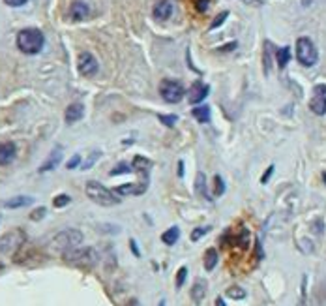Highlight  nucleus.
I'll use <instances>...</instances> for the list:
<instances>
[{"instance_id": "obj_1", "label": "nucleus", "mask_w": 326, "mask_h": 306, "mask_svg": "<svg viewBox=\"0 0 326 306\" xmlns=\"http://www.w3.org/2000/svg\"><path fill=\"white\" fill-rule=\"evenodd\" d=\"M44 34L38 28H25L17 34V47L25 53V55H36L44 47Z\"/></svg>"}, {"instance_id": "obj_2", "label": "nucleus", "mask_w": 326, "mask_h": 306, "mask_svg": "<svg viewBox=\"0 0 326 306\" xmlns=\"http://www.w3.org/2000/svg\"><path fill=\"white\" fill-rule=\"evenodd\" d=\"M87 196L94 203L101 205V207H113V205H118L120 203L118 194H114V192H111L109 188H105L104 184H99L96 181L87 182Z\"/></svg>"}, {"instance_id": "obj_3", "label": "nucleus", "mask_w": 326, "mask_h": 306, "mask_svg": "<svg viewBox=\"0 0 326 306\" xmlns=\"http://www.w3.org/2000/svg\"><path fill=\"white\" fill-rule=\"evenodd\" d=\"M98 259V252L94 248H71L64 252V261L77 267H94Z\"/></svg>"}, {"instance_id": "obj_4", "label": "nucleus", "mask_w": 326, "mask_h": 306, "mask_svg": "<svg viewBox=\"0 0 326 306\" xmlns=\"http://www.w3.org/2000/svg\"><path fill=\"white\" fill-rule=\"evenodd\" d=\"M83 242V233L79 230H64L56 233L51 242L54 250H58L64 254L66 250H71V248H77V246Z\"/></svg>"}, {"instance_id": "obj_5", "label": "nucleus", "mask_w": 326, "mask_h": 306, "mask_svg": "<svg viewBox=\"0 0 326 306\" xmlns=\"http://www.w3.org/2000/svg\"><path fill=\"white\" fill-rule=\"evenodd\" d=\"M296 59L302 66H313L319 59L315 44L310 38H298L296 42Z\"/></svg>"}, {"instance_id": "obj_6", "label": "nucleus", "mask_w": 326, "mask_h": 306, "mask_svg": "<svg viewBox=\"0 0 326 306\" xmlns=\"http://www.w3.org/2000/svg\"><path fill=\"white\" fill-rule=\"evenodd\" d=\"M27 241V235L23 230H11L8 233L0 237V254H10L15 252L17 248H21Z\"/></svg>"}, {"instance_id": "obj_7", "label": "nucleus", "mask_w": 326, "mask_h": 306, "mask_svg": "<svg viewBox=\"0 0 326 306\" xmlns=\"http://www.w3.org/2000/svg\"><path fill=\"white\" fill-rule=\"evenodd\" d=\"M159 94L161 98L169 104H178L180 100L184 98V87L180 85L178 81H171V79H165L159 85Z\"/></svg>"}, {"instance_id": "obj_8", "label": "nucleus", "mask_w": 326, "mask_h": 306, "mask_svg": "<svg viewBox=\"0 0 326 306\" xmlns=\"http://www.w3.org/2000/svg\"><path fill=\"white\" fill-rule=\"evenodd\" d=\"M310 109L315 115H326V85H317L310 100Z\"/></svg>"}, {"instance_id": "obj_9", "label": "nucleus", "mask_w": 326, "mask_h": 306, "mask_svg": "<svg viewBox=\"0 0 326 306\" xmlns=\"http://www.w3.org/2000/svg\"><path fill=\"white\" fill-rule=\"evenodd\" d=\"M77 66H79V71L87 77L94 75V73L98 71V61H96L90 53H81V55H79V61H77Z\"/></svg>"}, {"instance_id": "obj_10", "label": "nucleus", "mask_w": 326, "mask_h": 306, "mask_svg": "<svg viewBox=\"0 0 326 306\" xmlns=\"http://www.w3.org/2000/svg\"><path fill=\"white\" fill-rule=\"evenodd\" d=\"M208 96V85L202 81H195L188 90V102L190 104H201L202 100Z\"/></svg>"}, {"instance_id": "obj_11", "label": "nucleus", "mask_w": 326, "mask_h": 306, "mask_svg": "<svg viewBox=\"0 0 326 306\" xmlns=\"http://www.w3.org/2000/svg\"><path fill=\"white\" fill-rule=\"evenodd\" d=\"M148 188V182H135V184H122L118 186L116 190H114V194H118V196H141V194H145Z\"/></svg>"}, {"instance_id": "obj_12", "label": "nucleus", "mask_w": 326, "mask_h": 306, "mask_svg": "<svg viewBox=\"0 0 326 306\" xmlns=\"http://www.w3.org/2000/svg\"><path fill=\"white\" fill-rule=\"evenodd\" d=\"M207 282L202 278H197L195 282H193V285H191V299H193V302L195 304H201L202 301H205V297H207Z\"/></svg>"}, {"instance_id": "obj_13", "label": "nucleus", "mask_w": 326, "mask_h": 306, "mask_svg": "<svg viewBox=\"0 0 326 306\" xmlns=\"http://www.w3.org/2000/svg\"><path fill=\"white\" fill-rule=\"evenodd\" d=\"M60 160H62V147H56L53 152L49 154V158L45 160V164L39 167V173H45V171H53L54 167L60 164Z\"/></svg>"}, {"instance_id": "obj_14", "label": "nucleus", "mask_w": 326, "mask_h": 306, "mask_svg": "<svg viewBox=\"0 0 326 306\" xmlns=\"http://www.w3.org/2000/svg\"><path fill=\"white\" fill-rule=\"evenodd\" d=\"M17 148L13 143H0V165L10 164L11 160L15 158Z\"/></svg>"}, {"instance_id": "obj_15", "label": "nucleus", "mask_w": 326, "mask_h": 306, "mask_svg": "<svg viewBox=\"0 0 326 306\" xmlns=\"http://www.w3.org/2000/svg\"><path fill=\"white\" fill-rule=\"evenodd\" d=\"M83 115H85V107H83L81 104H73V105H70V107L66 109V122H68V124H71V122L81 121Z\"/></svg>"}, {"instance_id": "obj_16", "label": "nucleus", "mask_w": 326, "mask_h": 306, "mask_svg": "<svg viewBox=\"0 0 326 306\" xmlns=\"http://www.w3.org/2000/svg\"><path fill=\"white\" fill-rule=\"evenodd\" d=\"M88 15V6L83 4V2H75V4H71L70 8V17L73 21H81L85 17Z\"/></svg>"}, {"instance_id": "obj_17", "label": "nucleus", "mask_w": 326, "mask_h": 306, "mask_svg": "<svg viewBox=\"0 0 326 306\" xmlns=\"http://www.w3.org/2000/svg\"><path fill=\"white\" fill-rule=\"evenodd\" d=\"M34 203V197L30 196H17V197H11L8 201L4 203L6 208H19V207H25V205H32Z\"/></svg>"}, {"instance_id": "obj_18", "label": "nucleus", "mask_w": 326, "mask_h": 306, "mask_svg": "<svg viewBox=\"0 0 326 306\" xmlns=\"http://www.w3.org/2000/svg\"><path fill=\"white\" fill-rule=\"evenodd\" d=\"M171 11H173L171 2H169V0H163V2H159V4L156 6L154 17H156V19H169V17H171Z\"/></svg>"}, {"instance_id": "obj_19", "label": "nucleus", "mask_w": 326, "mask_h": 306, "mask_svg": "<svg viewBox=\"0 0 326 306\" xmlns=\"http://www.w3.org/2000/svg\"><path fill=\"white\" fill-rule=\"evenodd\" d=\"M150 160L148 158H142V156H135L133 158V164H131V169L133 171H139L141 175H148V169H150Z\"/></svg>"}, {"instance_id": "obj_20", "label": "nucleus", "mask_w": 326, "mask_h": 306, "mask_svg": "<svg viewBox=\"0 0 326 306\" xmlns=\"http://www.w3.org/2000/svg\"><path fill=\"white\" fill-rule=\"evenodd\" d=\"M195 192L199 197H207V199H210V196H208V192H207V177H205V173H197Z\"/></svg>"}, {"instance_id": "obj_21", "label": "nucleus", "mask_w": 326, "mask_h": 306, "mask_svg": "<svg viewBox=\"0 0 326 306\" xmlns=\"http://www.w3.org/2000/svg\"><path fill=\"white\" fill-rule=\"evenodd\" d=\"M217 259H219V256H217L216 248H208V250L205 252V269H207V271H214L217 265Z\"/></svg>"}, {"instance_id": "obj_22", "label": "nucleus", "mask_w": 326, "mask_h": 306, "mask_svg": "<svg viewBox=\"0 0 326 306\" xmlns=\"http://www.w3.org/2000/svg\"><path fill=\"white\" fill-rule=\"evenodd\" d=\"M191 115L195 117V121H199V122H210V107L208 105H199V107H195L193 109V113Z\"/></svg>"}, {"instance_id": "obj_23", "label": "nucleus", "mask_w": 326, "mask_h": 306, "mask_svg": "<svg viewBox=\"0 0 326 306\" xmlns=\"http://www.w3.org/2000/svg\"><path fill=\"white\" fill-rule=\"evenodd\" d=\"M178 237H180V230H178V227H169V230L161 235V241L165 242V244L173 246L174 242L178 241Z\"/></svg>"}, {"instance_id": "obj_24", "label": "nucleus", "mask_w": 326, "mask_h": 306, "mask_svg": "<svg viewBox=\"0 0 326 306\" xmlns=\"http://www.w3.org/2000/svg\"><path fill=\"white\" fill-rule=\"evenodd\" d=\"M276 61H277V66H279V68H285L287 62L291 61V49H289V47H281V49H277L276 51Z\"/></svg>"}, {"instance_id": "obj_25", "label": "nucleus", "mask_w": 326, "mask_h": 306, "mask_svg": "<svg viewBox=\"0 0 326 306\" xmlns=\"http://www.w3.org/2000/svg\"><path fill=\"white\" fill-rule=\"evenodd\" d=\"M227 297H231V299H234V301H242L246 297V290H242L240 285H231L227 290Z\"/></svg>"}, {"instance_id": "obj_26", "label": "nucleus", "mask_w": 326, "mask_h": 306, "mask_svg": "<svg viewBox=\"0 0 326 306\" xmlns=\"http://www.w3.org/2000/svg\"><path fill=\"white\" fill-rule=\"evenodd\" d=\"M70 201H71L70 196H66V194H60V196H56L53 199V205H54V207L62 208V207H66V205H70Z\"/></svg>"}, {"instance_id": "obj_27", "label": "nucleus", "mask_w": 326, "mask_h": 306, "mask_svg": "<svg viewBox=\"0 0 326 306\" xmlns=\"http://www.w3.org/2000/svg\"><path fill=\"white\" fill-rule=\"evenodd\" d=\"M186 276H188V267H180L178 269V274H176V288H182L186 282Z\"/></svg>"}, {"instance_id": "obj_28", "label": "nucleus", "mask_w": 326, "mask_h": 306, "mask_svg": "<svg viewBox=\"0 0 326 306\" xmlns=\"http://www.w3.org/2000/svg\"><path fill=\"white\" fill-rule=\"evenodd\" d=\"M158 119H159V122H163L165 126H174L176 124V121H178V117L176 115H158Z\"/></svg>"}, {"instance_id": "obj_29", "label": "nucleus", "mask_w": 326, "mask_h": 306, "mask_svg": "<svg viewBox=\"0 0 326 306\" xmlns=\"http://www.w3.org/2000/svg\"><path fill=\"white\" fill-rule=\"evenodd\" d=\"M214 182H216V190H214V194H216V196H223V192H225V182H223V179L219 175H216Z\"/></svg>"}, {"instance_id": "obj_30", "label": "nucleus", "mask_w": 326, "mask_h": 306, "mask_svg": "<svg viewBox=\"0 0 326 306\" xmlns=\"http://www.w3.org/2000/svg\"><path fill=\"white\" fill-rule=\"evenodd\" d=\"M131 165L130 164H118L114 169H111V175H120V173H130Z\"/></svg>"}, {"instance_id": "obj_31", "label": "nucleus", "mask_w": 326, "mask_h": 306, "mask_svg": "<svg viewBox=\"0 0 326 306\" xmlns=\"http://www.w3.org/2000/svg\"><path fill=\"white\" fill-rule=\"evenodd\" d=\"M210 231V227H195L193 230V233H191V241H199L205 233H208Z\"/></svg>"}, {"instance_id": "obj_32", "label": "nucleus", "mask_w": 326, "mask_h": 306, "mask_svg": "<svg viewBox=\"0 0 326 306\" xmlns=\"http://www.w3.org/2000/svg\"><path fill=\"white\" fill-rule=\"evenodd\" d=\"M45 213H47V211H45L44 207H39V208H36V211H32V213H30V220H34V222H38V220H42L45 216Z\"/></svg>"}, {"instance_id": "obj_33", "label": "nucleus", "mask_w": 326, "mask_h": 306, "mask_svg": "<svg viewBox=\"0 0 326 306\" xmlns=\"http://www.w3.org/2000/svg\"><path fill=\"white\" fill-rule=\"evenodd\" d=\"M99 156V150H94L92 154H90V156H88V162L85 165H83V167H85V169H90V167H92L94 165V162H96V158H98Z\"/></svg>"}, {"instance_id": "obj_34", "label": "nucleus", "mask_w": 326, "mask_h": 306, "mask_svg": "<svg viewBox=\"0 0 326 306\" xmlns=\"http://www.w3.org/2000/svg\"><path fill=\"white\" fill-rule=\"evenodd\" d=\"M227 15H229L227 11H223L221 15H217L216 19H214V23H212V28H217V27H219V25H221V23L225 21V19H227Z\"/></svg>"}, {"instance_id": "obj_35", "label": "nucleus", "mask_w": 326, "mask_h": 306, "mask_svg": "<svg viewBox=\"0 0 326 306\" xmlns=\"http://www.w3.org/2000/svg\"><path fill=\"white\" fill-rule=\"evenodd\" d=\"M79 164H81V156H79V154H75V156L71 158V162H68V169H75Z\"/></svg>"}, {"instance_id": "obj_36", "label": "nucleus", "mask_w": 326, "mask_h": 306, "mask_svg": "<svg viewBox=\"0 0 326 306\" xmlns=\"http://www.w3.org/2000/svg\"><path fill=\"white\" fill-rule=\"evenodd\" d=\"M197 10L207 11L208 10V0H197Z\"/></svg>"}, {"instance_id": "obj_37", "label": "nucleus", "mask_w": 326, "mask_h": 306, "mask_svg": "<svg viewBox=\"0 0 326 306\" xmlns=\"http://www.w3.org/2000/svg\"><path fill=\"white\" fill-rule=\"evenodd\" d=\"M272 173H274V165H270V167H268L267 169V173H264V175H262V179H261V182L262 184H264V182H268V179H270V175Z\"/></svg>"}, {"instance_id": "obj_38", "label": "nucleus", "mask_w": 326, "mask_h": 306, "mask_svg": "<svg viewBox=\"0 0 326 306\" xmlns=\"http://www.w3.org/2000/svg\"><path fill=\"white\" fill-rule=\"evenodd\" d=\"M4 2H6L8 6H13V8H17V6H23V4H25L27 0H4Z\"/></svg>"}, {"instance_id": "obj_39", "label": "nucleus", "mask_w": 326, "mask_h": 306, "mask_svg": "<svg viewBox=\"0 0 326 306\" xmlns=\"http://www.w3.org/2000/svg\"><path fill=\"white\" fill-rule=\"evenodd\" d=\"M248 239H250V235H248V231H242V237H240V244H242V246H244V248H246V246H248Z\"/></svg>"}, {"instance_id": "obj_40", "label": "nucleus", "mask_w": 326, "mask_h": 306, "mask_svg": "<svg viewBox=\"0 0 326 306\" xmlns=\"http://www.w3.org/2000/svg\"><path fill=\"white\" fill-rule=\"evenodd\" d=\"M130 246H131V250H133V254H135L137 257L141 256V254H139V248H137V242L135 241H130Z\"/></svg>"}, {"instance_id": "obj_41", "label": "nucleus", "mask_w": 326, "mask_h": 306, "mask_svg": "<svg viewBox=\"0 0 326 306\" xmlns=\"http://www.w3.org/2000/svg\"><path fill=\"white\" fill-rule=\"evenodd\" d=\"M178 177H184V162H178Z\"/></svg>"}, {"instance_id": "obj_42", "label": "nucleus", "mask_w": 326, "mask_h": 306, "mask_svg": "<svg viewBox=\"0 0 326 306\" xmlns=\"http://www.w3.org/2000/svg\"><path fill=\"white\" fill-rule=\"evenodd\" d=\"M236 47V44H229V45H225V47H221L219 51H231V49H234Z\"/></svg>"}, {"instance_id": "obj_43", "label": "nucleus", "mask_w": 326, "mask_h": 306, "mask_svg": "<svg viewBox=\"0 0 326 306\" xmlns=\"http://www.w3.org/2000/svg\"><path fill=\"white\" fill-rule=\"evenodd\" d=\"M216 306H225V302H223V299H219V297H217V299H216Z\"/></svg>"}, {"instance_id": "obj_44", "label": "nucleus", "mask_w": 326, "mask_h": 306, "mask_svg": "<svg viewBox=\"0 0 326 306\" xmlns=\"http://www.w3.org/2000/svg\"><path fill=\"white\" fill-rule=\"evenodd\" d=\"M126 306H139V302H137L135 299H131V301L128 302V304H126Z\"/></svg>"}, {"instance_id": "obj_45", "label": "nucleus", "mask_w": 326, "mask_h": 306, "mask_svg": "<svg viewBox=\"0 0 326 306\" xmlns=\"http://www.w3.org/2000/svg\"><path fill=\"white\" fill-rule=\"evenodd\" d=\"M246 4H261V2H257V0H242Z\"/></svg>"}, {"instance_id": "obj_46", "label": "nucleus", "mask_w": 326, "mask_h": 306, "mask_svg": "<svg viewBox=\"0 0 326 306\" xmlns=\"http://www.w3.org/2000/svg\"><path fill=\"white\" fill-rule=\"evenodd\" d=\"M322 181H324V182H326V173H322Z\"/></svg>"}, {"instance_id": "obj_47", "label": "nucleus", "mask_w": 326, "mask_h": 306, "mask_svg": "<svg viewBox=\"0 0 326 306\" xmlns=\"http://www.w3.org/2000/svg\"><path fill=\"white\" fill-rule=\"evenodd\" d=\"M159 306H165V301H159Z\"/></svg>"}, {"instance_id": "obj_48", "label": "nucleus", "mask_w": 326, "mask_h": 306, "mask_svg": "<svg viewBox=\"0 0 326 306\" xmlns=\"http://www.w3.org/2000/svg\"><path fill=\"white\" fill-rule=\"evenodd\" d=\"M0 269H2V263H0Z\"/></svg>"}]
</instances>
